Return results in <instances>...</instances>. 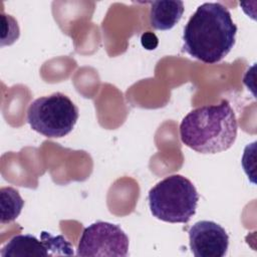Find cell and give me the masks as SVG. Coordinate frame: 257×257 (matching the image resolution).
Masks as SVG:
<instances>
[{
	"label": "cell",
	"mask_w": 257,
	"mask_h": 257,
	"mask_svg": "<svg viewBox=\"0 0 257 257\" xmlns=\"http://www.w3.org/2000/svg\"><path fill=\"white\" fill-rule=\"evenodd\" d=\"M237 26L229 10L217 2L200 5L184 27L183 50L204 63L221 61L233 48Z\"/></svg>",
	"instance_id": "obj_1"
},
{
	"label": "cell",
	"mask_w": 257,
	"mask_h": 257,
	"mask_svg": "<svg viewBox=\"0 0 257 257\" xmlns=\"http://www.w3.org/2000/svg\"><path fill=\"white\" fill-rule=\"evenodd\" d=\"M238 131L235 112L228 100L191 110L180 124V138L201 154H217L234 144Z\"/></svg>",
	"instance_id": "obj_2"
},
{
	"label": "cell",
	"mask_w": 257,
	"mask_h": 257,
	"mask_svg": "<svg viewBox=\"0 0 257 257\" xmlns=\"http://www.w3.org/2000/svg\"><path fill=\"white\" fill-rule=\"evenodd\" d=\"M154 217L169 223H188L195 215L199 194L182 175H172L153 187L148 195Z\"/></svg>",
	"instance_id": "obj_3"
},
{
	"label": "cell",
	"mask_w": 257,
	"mask_h": 257,
	"mask_svg": "<svg viewBox=\"0 0 257 257\" xmlns=\"http://www.w3.org/2000/svg\"><path fill=\"white\" fill-rule=\"evenodd\" d=\"M78 108L61 92L41 96L33 100L27 109V121L31 128L47 138L68 135L78 119Z\"/></svg>",
	"instance_id": "obj_4"
},
{
	"label": "cell",
	"mask_w": 257,
	"mask_h": 257,
	"mask_svg": "<svg viewBox=\"0 0 257 257\" xmlns=\"http://www.w3.org/2000/svg\"><path fill=\"white\" fill-rule=\"evenodd\" d=\"M128 253V237L123 230L108 222L97 221L81 233L77 256L125 257Z\"/></svg>",
	"instance_id": "obj_5"
},
{
	"label": "cell",
	"mask_w": 257,
	"mask_h": 257,
	"mask_svg": "<svg viewBox=\"0 0 257 257\" xmlns=\"http://www.w3.org/2000/svg\"><path fill=\"white\" fill-rule=\"evenodd\" d=\"M73 255L70 243L62 236L42 231L40 240L31 234L12 237L1 249L2 257H47Z\"/></svg>",
	"instance_id": "obj_6"
},
{
	"label": "cell",
	"mask_w": 257,
	"mask_h": 257,
	"mask_svg": "<svg viewBox=\"0 0 257 257\" xmlns=\"http://www.w3.org/2000/svg\"><path fill=\"white\" fill-rule=\"evenodd\" d=\"M192 253L196 257H223L227 254L229 236L213 221H199L188 231Z\"/></svg>",
	"instance_id": "obj_7"
},
{
	"label": "cell",
	"mask_w": 257,
	"mask_h": 257,
	"mask_svg": "<svg viewBox=\"0 0 257 257\" xmlns=\"http://www.w3.org/2000/svg\"><path fill=\"white\" fill-rule=\"evenodd\" d=\"M183 13V1H154L151 2L150 23L157 30H169L180 21Z\"/></svg>",
	"instance_id": "obj_8"
},
{
	"label": "cell",
	"mask_w": 257,
	"mask_h": 257,
	"mask_svg": "<svg viewBox=\"0 0 257 257\" xmlns=\"http://www.w3.org/2000/svg\"><path fill=\"white\" fill-rule=\"evenodd\" d=\"M1 196V223H9L14 221L21 213L24 201L19 192L12 187H2Z\"/></svg>",
	"instance_id": "obj_9"
},
{
	"label": "cell",
	"mask_w": 257,
	"mask_h": 257,
	"mask_svg": "<svg viewBox=\"0 0 257 257\" xmlns=\"http://www.w3.org/2000/svg\"><path fill=\"white\" fill-rule=\"evenodd\" d=\"M2 20V43L1 45L5 44H12L15 40L19 37V27L17 21L10 15H5L4 13L1 16Z\"/></svg>",
	"instance_id": "obj_10"
},
{
	"label": "cell",
	"mask_w": 257,
	"mask_h": 257,
	"mask_svg": "<svg viewBox=\"0 0 257 257\" xmlns=\"http://www.w3.org/2000/svg\"><path fill=\"white\" fill-rule=\"evenodd\" d=\"M141 41H142V45L148 49V50H153L155 49L157 46H158V38L157 36L154 34V33H151V32H147V33H144L142 35V38H141Z\"/></svg>",
	"instance_id": "obj_11"
}]
</instances>
